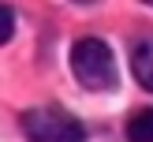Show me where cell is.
I'll use <instances>...</instances> for the list:
<instances>
[{"label": "cell", "instance_id": "1", "mask_svg": "<svg viewBox=\"0 0 153 142\" xmlns=\"http://www.w3.org/2000/svg\"><path fill=\"white\" fill-rule=\"evenodd\" d=\"M71 71L86 90H112L116 86V60L101 37H79L71 45Z\"/></svg>", "mask_w": 153, "mask_h": 142}, {"label": "cell", "instance_id": "2", "mask_svg": "<svg viewBox=\"0 0 153 142\" xmlns=\"http://www.w3.org/2000/svg\"><path fill=\"white\" fill-rule=\"evenodd\" d=\"M22 131L34 142H82L86 127L60 105H41V109H26L22 112Z\"/></svg>", "mask_w": 153, "mask_h": 142}, {"label": "cell", "instance_id": "3", "mask_svg": "<svg viewBox=\"0 0 153 142\" xmlns=\"http://www.w3.org/2000/svg\"><path fill=\"white\" fill-rule=\"evenodd\" d=\"M131 71H134V79H138V86H146L153 94V37L134 41V49H131Z\"/></svg>", "mask_w": 153, "mask_h": 142}, {"label": "cell", "instance_id": "4", "mask_svg": "<svg viewBox=\"0 0 153 142\" xmlns=\"http://www.w3.org/2000/svg\"><path fill=\"white\" fill-rule=\"evenodd\" d=\"M127 138L131 142H153V109H138L127 120Z\"/></svg>", "mask_w": 153, "mask_h": 142}, {"label": "cell", "instance_id": "5", "mask_svg": "<svg viewBox=\"0 0 153 142\" xmlns=\"http://www.w3.org/2000/svg\"><path fill=\"white\" fill-rule=\"evenodd\" d=\"M11 34H15V11L0 4V45L11 41Z\"/></svg>", "mask_w": 153, "mask_h": 142}]
</instances>
